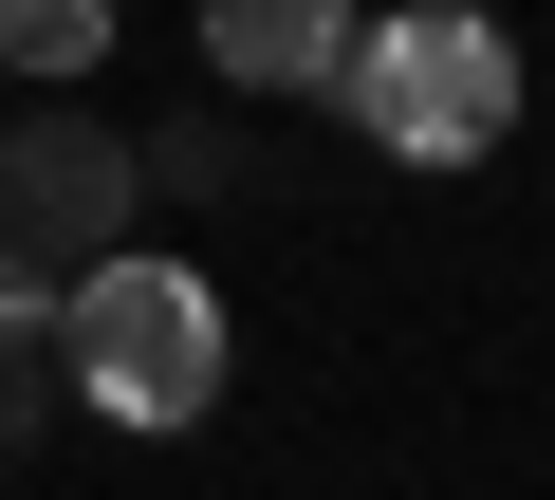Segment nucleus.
I'll list each match as a JSON object with an SVG mask.
<instances>
[{
  "mask_svg": "<svg viewBox=\"0 0 555 500\" xmlns=\"http://www.w3.org/2000/svg\"><path fill=\"white\" fill-rule=\"evenodd\" d=\"M222 371H241L222 279L149 260V241H112V260H75V279H56V389H75L93 426L167 445V426H204V408H222Z\"/></svg>",
  "mask_w": 555,
  "mask_h": 500,
  "instance_id": "obj_1",
  "label": "nucleus"
},
{
  "mask_svg": "<svg viewBox=\"0 0 555 500\" xmlns=\"http://www.w3.org/2000/svg\"><path fill=\"white\" fill-rule=\"evenodd\" d=\"M334 112L389 167H481V149H518V38L481 20V0H389V20H352V56H334Z\"/></svg>",
  "mask_w": 555,
  "mask_h": 500,
  "instance_id": "obj_2",
  "label": "nucleus"
},
{
  "mask_svg": "<svg viewBox=\"0 0 555 500\" xmlns=\"http://www.w3.org/2000/svg\"><path fill=\"white\" fill-rule=\"evenodd\" d=\"M149 222V167H130V130H93V112H20L0 130V241L20 260H112V241Z\"/></svg>",
  "mask_w": 555,
  "mask_h": 500,
  "instance_id": "obj_3",
  "label": "nucleus"
},
{
  "mask_svg": "<svg viewBox=\"0 0 555 500\" xmlns=\"http://www.w3.org/2000/svg\"><path fill=\"white\" fill-rule=\"evenodd\" d=\"M352 0H204V75L222 93H334Z\"/></svg>",
  "mask_w": 555,
  "mask_h": 500,
  "instance_id": "obj_4",
  "label": "nucleus"
},
{
  "mask_svg": "<svg viewBox=\"0 0 555 500\" xmlns=\"http://www.w3.org/2000/svg\"><path fill=\"white\" fill-rule=\"evenodd\" d=\"M112 56V0H0V75H38V93H75Z\"/></svg>",
  "mask_w": 555,
  "mask_h": 500,
  "instance_id": "obj_5",
  "label": "nucleus"
},
{
  "mask_svg": "<svg viewBox=\"0 0 555 500\" xmlns=\"http://www.w3.org/2000/svg\"><path fill=\"white\" fill-rule=\"evenodd\" d=\"M130 167H149V204H222L241 185V130L222 112H167V130H130Z\"/></svg>",
  "mask_w": 555,
  "mask_h": 500,
  "instance_id": "obj_6",
  "label": "nucleus"
},
{
  "mask_svg": "<svg viewBox=\"0 0 555 500\" xmlns=\"http://www.w3.org/2000/svg\"><path fill=\"white\" fill-rule=\"evenodd\" d=\"M0 352H56V260H20V241H0Z\"/></svg>",
  "mask_w": 555,
  "mask_h": 500,
  "instance_id": "obj_7",
  "label": "nucleus"
},
{
  "mask_svg": "<svg viewBox=\"0 0 555 500\" xmlns=\"http://www.w3.org/2000/svg\"><path fill=\"white\" fill-rule=\"evenodd\" d=\"M56 445V352H0V463Z\"/></svg>",
  "mask_w": 555,
  "mask_h": 500,
  "instance_id": "obj_8",
  "label": "nucleus"
}]
</instances>
